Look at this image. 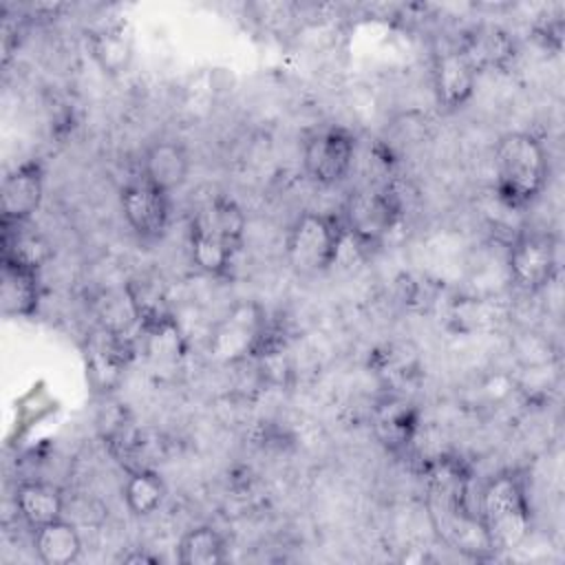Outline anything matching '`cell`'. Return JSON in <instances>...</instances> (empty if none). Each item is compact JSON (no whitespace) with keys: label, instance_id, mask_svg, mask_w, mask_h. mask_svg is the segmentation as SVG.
Wrapping results in <instances>:
<instances>
[{"label":"cell","instance_id":"6da1fadb","mask_svg":"<svg viewBox=\"0 0 565 565\" xmlns=\"http://www.w3.org/2000/svg\"><path fill=\"white\" fill-rule=\"evenodd\" d=\"M426 505L437 536L448 547L472 558H488L494 554L479 514L468 505L466 475L461 472V466L441 461L430 470Z\"/></svg>","mask_w":565,"mask_h":565},{"label":"cell","instance_id":"7a4b0ae2","mask_svg":"<svg viewBox=\"0 0 565 565\" xmlns=\"http://www.w3.org/2000/svg\"><path fill=\"white\" fill-rule=\"evenodd\" d=\"M499 199L508 207L530 205L547 183V152L530 132H505L494 146Z\"/></svg>","mask_w":565,"mask_h":565},{"label":"cell","instance_id":"3957f363","mask_svg":"<svg viewBox=\"0 0 565 565\" xmlns=\"http://www.w3.org/2000/svg\"><path fill=\"white\" fill-rule=\"evenodd\" d=\"M479 521L494 552L519 547L532 525L525 481L516 472H499L479 497Z\"/></svg>","mask_w":565,"mask_h":565},{"label":"cell","instance_id":"277c9868","mask_svg":"<svg viewBox=\"0 0 565 565\" xmlns=\"http://www.w3.org/2000/svg\"><path fill=\"white\" fill-rule=\"evenodd\" d=\"M344 225L320 212H302L289 227L285 254L298 276H318L327 271L340 252Z\"/></svg>","mask_w":565,"mask_h":565},{"label":"cell","instance_id":"5b68a950","mask_svg":"<svg viewBox=\"0 0 565 565\" xmlns=\"http://www.w3.org/2000/svg\"><path fill=\"white\" fill-rule=\"evenodd\" d=\"M402 205L388 188L364 185L353 190L344 201V230L351 232L358 243H380L399 221Z\"/></svg>","mask_w":565,"mask_h":565},{"label":"cell","instance_id":"8992f818","mask_svg":"<svg viewBox=\"0 0 565 565\" xmlns=\"http://www.w3.org/2000/svg\"><path fill=\"white\" fill-rule=\"evenodd\" d=\"M505 265L510 282L516 289L539 294L556 274V241L545 232H523L512 241Z\"/></svg>","mask_w":565,"mask_h":565},{"label":"cell","instance_id":"52a82bcc","mask_svg":"<svg viewBox=\"0 0 565 565\" xmlns=\"http://www.w3.org/2000/svg\"><path fill=\"white\" fill-rule=\"evenodd\" d=\"M265 340V313L256 302H238L214 327L210 355L223 364H234L256 353Z\"/></svg>","mask_w":565,"mask_h":565},{"label":"cell","instance_id":"ba28073f","mask_svg":"<svg viewBox=\"0 0 565 565\" xmlns=\"http://www.w3.org/2000/svg\"><path fill=\"white\" fill-rule=\"evenodd\" d=\"M353 154L355 137L342 126H327L307 137L302 146V166L311 181L329 188L349 174Z\"/></svg>","mask_w":565,"mask_h":565},{"label":"cell","instance_id":"9c48e42d","mask_svg":"<svg viewBox=\"0 0 565 565\" xmlns=\"http://www.w3.org/2000/svg\"><path fill=\"white\" fill-rule=\"evenodd\" d=\"M121 210L130 230L146 241L163 236L170 223V194L143 177L121 188Z\"/></svg>","mask_w":565,"mask_h":565},{"label":"cell","instance_id":"30bf717a","mask_svg":"<svg viewBox=\"0 0 565 565\" xmlns=\"http://www.w3.org/2000/svg\"><path fill=\"white\" fill-rule=\"evenodd\" d=\"M44 192V174L38 161H24L13 168L0 192L2 225H22L40 207Z\"/></svg>","mask_w":565,"mask_h":565},{"label":"cell","instance_id":"8fae6325","mask_svg":"<svg viewBox=\"0 0 565 565\" xmlns=\"http://www.w3.org/2000/svg\"><path fill=\"white\" fill-rule=\"evenodd\" d=\"M477 71L459 49L441 51L433 57V88L439 106L461 108L475 93Z\"/></svg>","mask_w":565,"mask_h":565},{"label":"cell","instance_id":"7c38bea8","mask_svg":"<svg viewBox=\"0 0 565 565\" xmlns=\"http://www.w3.org/2000/svg\"><path fill=\"white\" fill-rule=\"evenodd\" d=\"M128 342L124 333L108 327L95 329L86 340V369L88 380L99 391H108L121 375L128 362Z\"/></svg>","mask_w":565,"mask_h":565},{"label":"cell","instance_id":"4fadbf2b","mask_svg":"<svg viewBox=\"0 0 565 565\" xmlns=\"http://www.w3.org/2000/svg\"><path fill=\"white\" fill-rule=\"evenodd\" d=\"M190 174V154L179 141L161 139L146 148L141 157V177L163 192L179 190Z\"/></svg>","mask_w":565,"mask_h":565},{"label":"cell","instance_id":"5bb4252c","mask_svg":"<svg viewBox=\"0 0 565 565\" xmlns=\"http://www.w3.org/2000/svg\"><path fill=\"white\" fill-rule=\"evenodd\" d=\"M459 51L466 55V60L472 64L477 73L505 68L514 60V42L510 33L497 24L475 26L466 35Z\"/></svg>","mask_w":565,"mask_h":565},{"label":"cell","instance_id":"9a60e30c","mask_svg":"<svg viewBox=\"0 0 565 565\" xmlns=\"http://www.w3.org/2000/svg\"><path fill=\"white\" fill-rule=\"evenodd\" d=\"M40 287L38 271L2 260L0 302L7 318H29L38 309Z\"/></svg>","mask_w":565,"mask_h":565},{"label":"cell","instance_id":"2e32d148","mask_svg":"<svg viewBox=\"0 0 565 565\" xmlns=\"http://www.w3.org/2000/svg\"><path fill=\"white\" fill-rule=\"evenodd\" d=\"M15 510L22 521L35 530L64 516V497L53 483L24 481L15 490Z\"/></svg>","mask_w":565,"mask_h":565},{"label":"cell","instance_id":"e0dca14e","mask_svg":"<svg viewBox=\"0 0 565 565\" xmlns=\"http://www.w3.org/2000/svg\"><path fill=\"white\" fill-rule=\"evenodd\" d=\"M33 550L46 565H71L82 554V536L64 516L33 530Z\"/></svg>","mask_w":565,"mask_h":565},{"label":"cell","instance_id":"ac0fdd59","mask_svg":"<svg viewBox=\"0 0 565 565\" xmlns=\"http://www.w3.org/2000/svg\"><path fill=\"white\" fill-rule=\"evenodd\" d=\"M22 225H4L2 260L38 271L42 265L51 260L53 247L42 234L26 232L22 230Z\"/></svg>","mask_w":565,"mask_h":565},{"label":"cell","instance_id":"d6986e66","mask_svg":"<svg viewBox=\"0 0 565 565\" xmlns=\"http://www.w3.org/2000/svg\"><path fill=\"white\" fill-rule=\"evenodd\" d=\"M177 556L181 565H221L227 558V545L216 527L194 525L181 536Z\"/></svg>","mask_w":565,"mask_h":565},{"label":"cell","instance_id":"ffe728a7","mask_svg":"<svg viewBox=\"0 0 565 565\" xmlns=\"http://www.w3.org/2000/svg\"><path fill=\"white\" fill-rule=\"evenodd\" d=\"M166 499V483L159 472L150 468H137L124 483V501L135 516H150L161 508Z\"/></svg>","mask_w":565,"mask_h":565},{"label":"cell","instance_id":"44dd1931","mask_svg":"<svg viewBox=\"0 0 565 565\" xmlns=\"http://www.w3.org/2000/svg\"><path fill=\"white\" fill-rule=\"evenodd\" d=\"M93 55L106 73H121L132 60V40L121 24L106 26L93 35Z\"/></svg>","mask_w":565,"mask_h":565},{"label":"cell","instance_id":"7402d4cb","mask_svg":"<svg viewBox=\"0 0 565 565\" xmlns=\"http://www.w3.org/2000/svg\"><path fill=\"white\" fill-rule=\"evenodd\" d=\"M121 561H124V563H157V558H154V556H150V554H141V552L126 554V556H121Z\"/></svg>","mask_w":565,"mask_h":565}]
</instances>
